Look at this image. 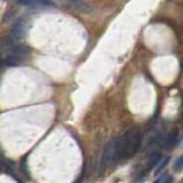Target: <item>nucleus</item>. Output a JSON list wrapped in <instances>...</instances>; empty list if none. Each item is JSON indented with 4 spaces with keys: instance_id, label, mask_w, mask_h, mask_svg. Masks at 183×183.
<instances>
[{
    "instance_id": "5",
    "label": "nucleus",
    "mask_w": 183,
    "mask_h": 183,
    "mask_svg": "<svg viewBox=\"0 0 183 183\" xmlns=\"http://www.w3.org/2000/svg\"><path fill=\"white\" fill-rule=\"evenodd\" d=\"M30 53V48L25 45H14L12 47V49L9 50V56H13L20 60L21 62L24 60L25 57L28 56Z\"/></svg>"
},
{
    "instance_id": "4",
    "label": "nucleus",
    "mask_w": 183,
    "mask_h": 183,
    "mask_svg": "<svg viewBox=\"0 0 183 183\" xmlns=\"http://www.w3.org/2000/svg\"><path fill=\"white\" fill-rule=\"evenodd\" d=\"M28 31V22L23 18H18V20L14 23L12 28V34L14 38H23L25 36V33Z\"/></svg>"
},
{
    "instance_id": "7",
    "label": "nucleus",
    "mask_w": 183,
    "mask_h": 183,
    "mask_svg": "<svg viewBox=\"0 0 183 183\" xmlns=\"http://www.w3.org/2000/svg\"><path fill=\"white\" fill-rule=\"evenodd\" d=\"M169 156H166L165 158H163L161 159V161H159L157 165H156V168H155V174L157 175V174H159L160 172L163 171L164 168L166 167V165L168 164V161H169Z\"/></svg>"
},
{
    "instance_id": "8",
    "label": "nucleus",
    "mask_w": 183,
    "mask_h": 183,
    "mask_svg": "<svg viewBox=\"0 0 183 183\" xmlns=\"http://www.w3.org/2000/svg\"><path fill=\"white\" fill-rule=\"evenodd\" d=\"M176 140H177V132H172L171 134L168 135L166 141L168 148H173L176 144Z\"/></svg>"
},
{
    "instance_id": "6",
    "label": "nucleus",
    "mask_w": 183,
    "mask_h": 183,
    "mask_svg": "<svg viewBox=\"0 0 183 183\" xmlns=\"http://www.w3.org/2000/svg\"><path fill=\"white\" fill-rule=\"evenodd\" d=\"M20 5L31 7L34 9H47L48 7H53L54 5L48 1H42V0H28V1H20Z\"/></svg>"
},
{
    "instance_id": "1",
    "label": "nucleus",
    "mask_w": 183,
    "mask_h": 183,
    "mask_svg": "<svg viewBox=\"0 0 183 183\" xmlns=\"http://www.w3.org/2000/svg\"><path fill=\"white\" fill-rule=\"evenodd\" d=\"M121 156H122L121 137H114L111 142H109L106 144L103 152H102L101 160H100V167H98V173L100 174L103 173L111 164L118 161Z\"/></svg>"
},
{
    "instance_id": "13",
    "label": "nucleus",
    "mask_w": 183,
    "mask_h": 183,
    "mask_svg": "<svg viewBox=\"0 0 183 183\" xmlns=\"http://www.w3.org/2000/svg\"><path fill=\"white\" fill-rule=\"evenodd\" d=\"M153 183H159V181H156V182H153Z\"/></svg>"
},
{
    "instance_id": "11",
    "label": "nucleus",
    "mask_w": 183,
    "mask_h": 183,
    "mask_svg": "<svg viewBox=\"0 0 183 183\" xmlns=\"http://www.w3.org/2000/svg\"><path fill=\"white\" fill-rule=\"evenodd\" d=\"M159 159H160V155H159L158 152H157V153H153V155L151 156L150 157V167L157 165L159 161Z\"/></svg>"
},
{
    "instance_id": "9",
    "label": "nucleus",
    "mask_w": 183,
    "mask_h": 183,
    "mask_svg": "<svg viewBox=\"0 0 183 183\" xmlns=\"http://www.w3.org/2000/svg\"><path fill=\"white\" fill-rule=\"evenodd\" d=\"M22 62L20 61V60H17V58H15V57L13 56H7L6 58H5V64L8 65V66H17V65H20Z\"/></svg>"
},
{
    "instance_id": "2",
    "label": "nucleus",
    "mask_w": 183,
    "mask_h": 183,
    "mask_svg": "<svg viewBox=\"0 0 183 183\" xmlns=\"http://www.w3.org/2000/svg\"><path fill=\"white\" fill-rule=\"evenodd\" d=\"M141 143V133L137 127H132L126 132L124 137H121L122 156L130 158L136 153Z\"/></svg>"
},
{
    "instance_id": "3",
    "label": "nucleus",
    "mask_w": 183,
    "mask_h": 183,
    "mask_svg": "<svg viewBox=\"0 0 183 183\" xmlns=\"http://www.w3.org/2000/svg\"><path fill=\"white\" fill-rule=\"evenodd\" d=\"M63 5L77 13H90L93 10L90 5L82 0H66V1H63Z\"/></svg>"
},
{
    "instance_id": "12",
    "label": "nucleus",
    "mask_w": 183,
    "mask_h": 183,
    "mask_svg": "<svg viewBox=\"0 0 183 183\" xmlns=\"http://www.w3.org/2000/svg\"><path fill=\"white\" fill-rule=\"evenodd\" d=\"M172 182H173V177L169 176V175H167L166 177H164L163 180V183H172Z\"/></svg>"
},
{
    "instance_id": "10",
    "label": "nucleus",
    "mask_w": 183,
    "mask_h": 183,
    "mask_svg": "<svg viewBox=\"0 0 183 183\" xmlns=\"http://www.w3.org/2000/svg\"><path fill=\"white\" fill-rule=\"evenodd\" d=\"M182 167H183V156H180L179 158L175 160L173 169H174L175 172H180L181 169H182Z\"/></svg>"
}]
</instances>
